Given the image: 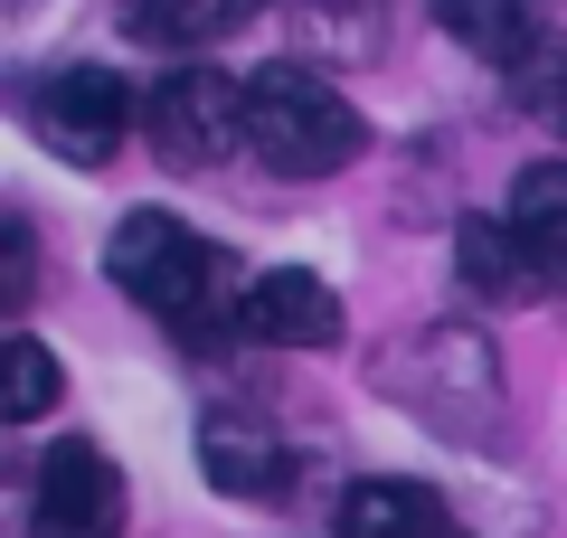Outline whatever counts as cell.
Segmentation results:
<instances>
[{
	"label": "cell",
	"instance_id": "4fadbf2b",
	"mask_svg": "<svg viewBox=\"0 0 567 538\" xmlns=\"http://www.w3.org/2000/svg\"><path fill=\"white\" fill-rule=\"evenodd\" d=\"M511 227L529 237V256L548 265V283H567V161H529L511 179Z\"/></svg>",
	"mask_w": 567,
	"mask_h": 538
},
{
	"label": "cell",
	"instance_id": "3957f363",
	"mask_svg": "<svg viewBox=\"0 0 567 538\" xmlns=\"http://www.w3.org/2000/svg\"><path fill=\"white\" fill-rule=\"evenodd\" d=\"M104 275H114L123 302H142V312L181 321L189 340L227 321V256H218V246H199L181 218H162V208H133V218L114 227V246H104Z\"/></svg>",
	"mask_w": 567,
	"mask_h": 538
},
{
	"label": "cell",
	"instance_id": "5b68a950",
	"mask_svg": "<svg viewBox=\"0 0 567 538\" xmlns=\"http://www.w3.org/2000/svg\"><path fill=\"white\" fill-rule=\"evenodd\" d=\"M29 123H39V142L58 161L95 170V161L123 152V133L142 123V104L123 95V76H104V66H58V76L29 95Z\"/></svg>",
	"mask_w": 567,
	"mask_h": 538
},
{
	"label": "cell",
	"instance_id": "9c48e42d",
	"mask_svg": "<svg viewBox=\"0 0 567 538\" xmlns=\"http://www.w3.org/2000/svg\"><path fill=\"white\" fill-rule=\"evenodd\" d=\"M454 275H464L483 302H529V293H548V265L529 256V237H520L511 218H464V227H454Z\"/></svg>",
	"mask_w": 567,
	"mask_h": 538
},
{
	"label": "cell",
	"instance_id": "30bf717a",
	"mask_svg": "<svg viewBox=\"0 0 567 538\" xmlns=\"http://www.w3.org/2000/svg\"><path fill=\"white\" fill-rule=\"evenodd\" d=\"M199 463H208V482L237 492V500H275L284 473H293V454H284L256 416H208L199 425Z\"/></svg>",
	"mask_w": 567,
	"mask_h": 538
},
{
	"label": "cell",
	"instance_id": "ba28073f",
	"mask_svg": "<svg viewBox=\"0 0 567 538\" xmlns=\"http://www.w3.org/2000/svg\"><path fill=\"white\" fill-rule=\"evenodd\" d=\"M435 29L492 66H529L548 48V0H435Z\"/></svg>",
	"mask_w": 567,
	"mask_h": 538
},
{
	"label": "cell",
	"instance_id": "52a82bcc",
	"mask_svg": "<svg viewBox=\"0 0 567 538\" xmlns=\"http://www.w3.org/2000/svg\"><path fill=\"white\" fill-rule=\"evenodd\" d=\"M237 321L256 340H275V350H331V340H341V293H331L322 275H303V265H275V275L246 283Z\"/></svg>",
	"mask_w": 567,
	"mask_h": 538
},
{
	"label": "cell",
	"instance_id": "8992f818",
	"mask_svg": "<svg viewBox=\"0 0 567 538\" xmlns=\"http://www.w3.org/2000/svg\"><path fill=\"white\" fill-rule=\"evenodd\" d=\"M29 538H123V473L104 444H58L39 463Z\"/></svg>",
	"mask_w": 567,
	"mask_h": 538
},
{
	"label": "cell",
	"instance_id": "e0dca14e",
	"mask_svg": "<svg viewBox=\"0 0 567 538\" xmlns=\"http://www.w3.org/2000/svg\"><path fill=\"white\" fill-rule=\"evenodd\" d=\"M435 538H464V529H454V519H445V529H435Z\"/></svg>",
	"mask_w": 567,
	"mask_h": 538
},
{
	"label": "cell",
	"instance_id": "8fae6325",
	"mask_svg": "<svg viewBox=\"0 0 567 538\" xmlns=\"http://www.w3.org/2000/svg\"><path fill=\"white\" fill-rule=\"evenodd\" d=\"M293 39L312 66H369L388 48V0H293Z\"/></svg>",
	"mask_w": 567,
	"mask_h": 538
},
{
	"label": "cell",
	"instance_id": "9a60e30c",
	"mask_svg": "<svg viewBox=\"0 0 567 538\" xmlns=\"http://www.w3.org/2000/svg\"><path fill=\"white\" fill-rule=\"evenodd\" d=\"M0 406H10L20 425L58 406V359H48L29 331H10V350H0Z\"/></svg>",
	"mask_w": 567,
	"mask_h": 538
},
{
	"label": "cell",
	"instance_id": "277c9868",
	"mask_svg": "<svg viewBox=\"0 0 567 538\" xmlns=\"http://www.w3.org/2000/svg\"><path fill=\"white\" fill-rule=\"evenodd\" d=\"M142 133L171 170H208L246 142V85H227L218 66H171L152 95H142Z\"/></svg>",
	"mask_w": 567,
	"mask_h": 538
},
{
	"label": "cell",
	"instance_id": "7c38bea8",
	"mask_svg": "<svg viewBox=\"0 0 567 538\" xmlns=\"http://www.w3.org/2000/svg\"><path fill=\"white\" fill-rule=\"evenodd\" d=\"M445 500L425 482H350L341 492V538H435Z\"/></svg>",
	"mask_w": 567,
	"mask_h": 538
},
{
	"label": "cell",
	"instance_id": "6da1fadb",
	"mask_svg": "<svg viewBox=\"0 0 567 538\" xmlns=\"http://www.w3.org/2000/svg\"><path fill=\"white\" fill-rule=\"evenodd\" d=\"M360 114L312 58H275L246 76V152L284 179H331L360 161Z\"/></svg>",
	"mask_w": 567,
	"mask_h": 538
},
{
	"label": "cell",
	"instance_id": "5bb4252c",
	"mask_svg": "<svg viewBox=\"0 0 567 538\" xmlns=\"http://www.w3.org/2000/svg\"><path fill=\"white\" fill-rule=\"evenodd\" d=\"M265 0H123V29L133 39H162V48H199V39H227L246 29Z\"/></svg>",
	"mask_w": 567,
	"mask_h": 538
},
{
	"label": "cell",
	"instance_id": "2e32d148",
	"mask_svg": "<svg viewBox=\"0 0 567 538\" xmlns=\"http://www.w3.org/2000/svg\"><path fill=\"white\" fill-rule=\"evenodd\" d=\"M520 95L539 104V123H558V133H567V48H539V58L520 66Z\"/></svg>",
	"mask_w": 567,
	"mask_h": 538
},
{
	"label": "cell",
	"instance_id": "7a4b0ae2",
	"mask_svg": "<svg viewBox=\"0 0 567 538\" xmlns=\"http://www.w3.org/2000/svg\"><path fill=\"white\" fill-rule=\"evenodd\" d=\"M379 387L416 425L464 435V444H483L492 425H502V359H492V340L473 331V321H425V331H406L398 350L379 359Z\"/></svg>",
	"mask_w": 567,
	"mask_h": 538
}]
</instances>
